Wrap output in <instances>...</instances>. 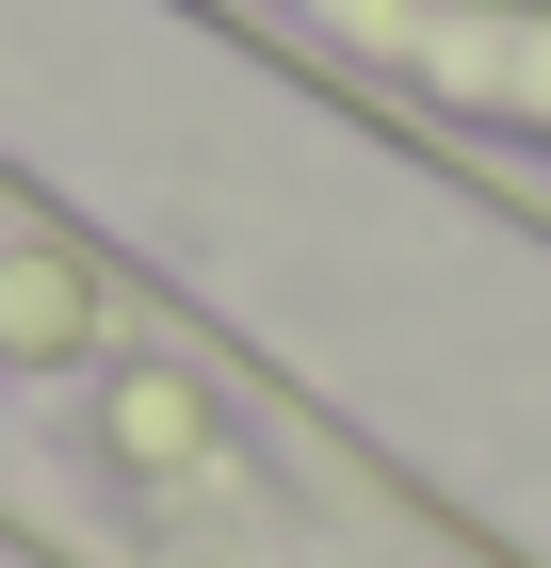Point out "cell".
Masks as SVG:
<instances>
[{"label":"cell","mask_w":551,"mask_h":568,"mask_svg":"<svg viewBox=\"0 0 551 568\" xmlns=\"http://www.w3.org/2000/svg\"><path fill=\"white\" fill-rule=\"evenodd\" d=\"M389 82H422L438 114L487 131H551V0H325Z\"/></svg>","instance_id":"cell-1"}]
</instances>
